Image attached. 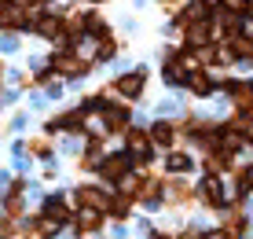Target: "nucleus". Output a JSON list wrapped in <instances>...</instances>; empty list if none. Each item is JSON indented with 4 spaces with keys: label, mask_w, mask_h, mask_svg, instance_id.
I'll list each match as a JSON object with an SVG mask.
<instances>
[{
    "label": "nucleus",
    "mask_w": 253,
    "mask_h": 239,
    "mask_svg": "<svg viewBox=\"0 0 253 239\" xmlns=\"http://www.w3.org/2000/svg\"><path fill=\"white\" fill-rule=\"evenodd\" d=\"M51 70L55 74H63V77H84L92 70V63H84L77 52H59L55 59H51Z\"/></svg>",
    "instance_id": "1"
},
{
    "label": "nucleus",
    "mask_w": 253,
    "mask_h": 239,
    "mask_svg": "<svg viewBox=\"0 0 253 239\" xmlns=\"http://www.w3.org/2000/svg\"><path fill=\"white\" fill-rule=\"evenodd\" d=\"M128 170H132V158L125 155H103V162H99V180H121Z\"/></svg>",
    "instance_id": "2"
},
{
    "label": "nucleus",
    "mask_w": 253,
    "mask_h": 239,
    "mask_svg": "<svg viewBox=\"0 0 253 239\" xmlns=\"http://www.w3.org/2000/svg\"><path fill=\"white\" fill-rule=\"evenodd\" d=\"M143 85H147V74L143 70H136V74H125L114 81V92L121 96V100H139L143 96Z\"/></svg>",
    "instance_id": "3"
},
{
    "label": "nucleus",
    "mask_w": 253,
    "mask_h": 239,
    "mask_svg": "<svg viewBox=\"0 0 253 239\" xmlns=\"http://www.w3.org/2000/svg\"><path fill=\"white\" fill-rule=\"evenodd\" d=\"M74 202L84 210H107V195H103V188H95V184H81V188L74 191Z\"/></svg>",
    "instance_id": "4"
},
{
    "label": "nucleus",
    "mask_w": 253,
    "mask_h": 239,
    "mask_svg": "<svg viewBox=\"0 0 253 239\" xmlns=\"http://www.w3.org/2000/svg\"><path fill=\"white\" fill-rule=\"evenodd\" d=\"M22 26H26V7H22V4H7V7H0V30H4V33L22 30Z\"/></svg>",
    "instance_id": "5"
},
{
    "label": "nucleus",
    "mask_w": 253,
    "mask_h": 239,
    "mask_svg": "<svg viewBox=\"0 0 253 239\" xmlns=\"http://www.w3.org/2000/svg\"><path fill=\"white\" fill-rule=\"evenodd\" d=\"M33 33H37V37H44V41L63 37V19H59V15H41V19L33 22Z\"/></svg>",
    "instance_id": "6"
},
{
    "label": "nucleus",
    "mask_w": 253,
    "mask_h": 239,
    "mask_svg": "<svg viewBox=\"0 0 253 239\" xmlns=\"http://www.w3.org/2000/svg\"><path fill=\"white\" fill-rule=\"evenodd\" d=\"M44 214L55 217V221H63V225H70V221H74V210H70V199H66V195H51V199H44Z\"/></svg>",
    "instance_id": "7"
},
{
    "label": "nucleus",
    "mask_w": 253,
    "mask_h": 239,
    "mask_svg": "<svg viewBox=\"0 0 253 239\" xmlns=\"http://www.w3.org/2000/svg\"><path fill=\"white\" fill-rule=\"evenodd\" d=\"M74 225H77V232H95V228H103V210H84V206H77V210H74Z\"/></svg>",
    "instance_id": "8"
},
{
    "label": "nucleus",
    "mask_w": 253,
    "mask_h": 239,
    "mask_svg": "<svg viewBox=\"0 0 253 239\" xmlns=\"http://www.w3.org/2000/svg\"><path fill=\"white\" fill-rule=\"evenodd\" d=\"M147 136H151V147H162V151H169V144H172V125H169V121H154Z\"/></svg>",
    "instance_id": "9"
},
{
    "label": "nucleus",
    "mask_w": 253,
    "mask_h": 239,
    "mask_svg": "<svg viewBox=\"0 0 253 239\" xmlns=\"http://www.w3.org/2000/svg\"><path fill=\"white\" fill-rule=\"evenodd\" d=\"M128 210H132V199L121 195V191H118L114 199H107V214L114 217V221H125V217H128Z\"/></svg>",
    "instance_id": "10"
},
{
    "label": "nucleus",
    "mask_w": 253,
    "mask_h": 239,
    "mask_svg": "<svg viewBox=\"0 0 253 239\" xmlns=\"http://www.w3.org/2000/svg\"><path fill=\"white\" fill-rule=\"evenodd\" d=\"M187 44L191 48H206L209 44V26L206 22H191L187 26Z\"/></svg>",
    "instance_id": "11"
},
{
    "label": "nucleus",
    "mask_w": 253,
    "mask_h": 239,
    "mask_svg": "<svg viewBox=\"0 0 253 239\" xmlns=\"http://www.w3.org/2000/svg\"><path fill=\"white\" fill-rule=\"evenodd\" d=\"M187 88H195V96H209L213 92V81H209L202 70H195V74H187Z\"/></svg>",
    "instance_id": "12"
},
{
    "label": "nucleus",
    "mask_w": 253,
    "mask_h": 239,
    "mask_svg": "<svg viewBox=\"0 0 253 239\" xmlns=\"http://www.w3.org/2000/svg\"><path fill=\"white\" fill-rule=\"evenodd\" d=\"M231 92H235V103H239V107L253 111V85H231Z\"/></svg>",
    "instance_id": "13"
},
{
    "label": "nucleus",
    "mask_w": 253,
    "mask_h": 239,
    "mask_svg": "<svg viewBox=\"0 0 253 239\" xmlns=\"http://www.w3.org/2000/svg\"><path fill=\"white\" fill-rule=\"evenodd\" d=\"M165 170H169V173H184V170H191V155H169V158H165Z\"/></svg>",
    "instance_id": "14"
},
{
    "label": "nucleus",
    "mask_w": 253,
    "mask_h": 239,
    "mask_svg": "<svg viewBox=\"0 0 253 239\" xmlns=\"http://www.w3.org/2000/svg\"><path fill=\"white\" fill-rule=\"evenodd\" d=\"M235 56H239V59L253 56V41H250V37H239V41H235Z\"/></svg>",
    "instance_id": "15"
},
{
    "label": "nucleus",
    "mask_w": 253,
    "mask_h": 239,
    "mask_svg": "<svg viewBox=\"0 0 253 239\" xmlns=\"http://www.w3.org/2000/svg\"><path fill=\"white\" fill-rule=\"evenodd\" d=\"M30 151L37 155V158H48V155H51V147H48V140H33V144H30Z\"/></svg>",
    "instance_id": "16"
},
{
    "label": "nucleus",
    "mask_w": 253,
    "mask_h": 239,
    "mask_svg": "<svg viewBox=\"0 0 253 239\" xmlns=\"http://www.w3.org/2000/svg\"><path fill=\"white\" fill-rule=\"evenodd\" d=\"M242 33H246V37L253 41V19H242Z\"/></svg>",
    "instance_id": "17"
},
{
    "label": "nucleus",
    "mask_w": 253,
    "mask_h": 239,
    "mask_svg": "<svg viewBox=\"0 0 253 239\" xmlns=\"http://www.w3.org/2000/svg\"><path fill=\"white\" fill-rule=\"evenodd\" d=\"M206 239H228V232H224V228H216V232H206Z\"/></svg>",
    "instance_id": "18"
},
{
    "label": "nucleus",
    "mask_w": 253,
    "mask_h": 239,
    "mask_svg": "<svg viewBox=\"0 0 253 239\" xmlns=\"http://www.w3.org/2000/svg\"><path fill=\"white\" fill-rule=\"evenodd\" d=\"M7 4H15V0H0V7H7Z\"/></svg>",
    "instance_id": "19"
},
{
    "label": "nucleus",
    "mask_w": 253,
    "mask_h": 239,
    "mask_svg": "<svg viewBox=\"0 0 253 239\" xmlns=\"http://www.w3.org/2000/svg\"><path fill=\"white\" fill-rule=\"evenodd\" d=\"M84 4H103V0H84Z\"/></svg>",
    "instance_id": "20"
}]
</instances>
